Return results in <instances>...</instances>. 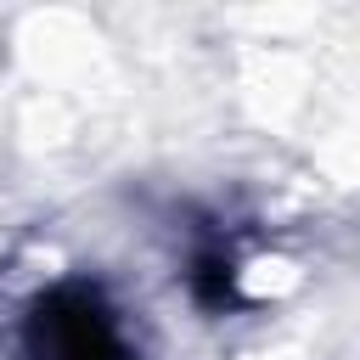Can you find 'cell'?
Returning a JSON list of instances; mask_svg holds the SVG:
<instances>
[{"label": "cell", "instance_id": "6da1fadb", "mask_svg": "<svg viewBox=\"0 0 360 360\" xmlns=\"http://www.w3.org/2000/svg\"><path fill=\"white\" fill-rule=\"evenodd\" d=\"M39 343L51 360H118V338H112L107 315L79 292L39 309Z\"/></svg>", "mask_w": 360, "mask_h": 360}]
</instances>
